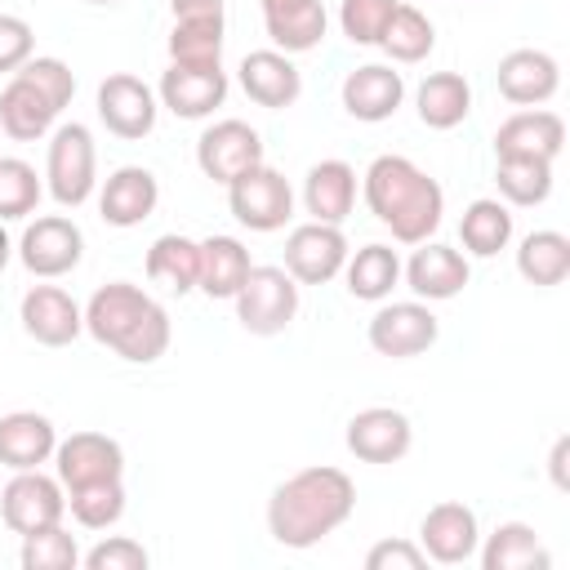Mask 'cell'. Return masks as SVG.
Here are the masks:
<instances>
[{
  "instance_id": "obj_9",
  "label": "cell",
  "mask_w": 570,
  "mask_h": 570,
  "mask_svg": "<svg viewBox=\"0 0 570 570\" xmlns=\"http://www.w3.org/2000/svg\"><path fill=\"white\" fill-rule=\"evenodd\" d=\"M370 343L383 356H419L436 343V316L419 303H392L370 321Z\"/></svg>"
},
{
  "instance_id": "obj_43",
  "label": "cell",
  "mask_w": 570,
  "mask_h": 570,
  "mask_svg": "<svg viewBox=\"0 0 570 570\" xmlns=\"http://www.w3.org/2000/svg\"><path fill=\"white\" fill-rule=\"evenodd\" d=\"M396 0H343V36L356 45H379L387 18H392Z\"/></svg>"
},
{
  "instance_id": "obj_35",
  "label": "cell",
  "mask_w": 570,
  "mask_h": 570,
  "mask_svg": "<svg viewBox=\"0 0 570 570\" xmlns=\"http://www.w3.org/2000/svg\"><path fill=\"white\" fill-rule=\"evenodd\" d=\"M494 183H499V191L512 205H539L552 191V160H539V156H499Z\"/></svg>"
},
{
  "instance_id": "obj_37",
  "label": "cell",
  "mask_w": 570,
  "mask_h": 570,
  "mask_svg": "<svg viewBox=\"0 0 570 570\" xmlns=\"http://www.w3.org/2000/svg\"><path fill=\"white\" fill-rule=\"evenodd\" d=\"M379 45H383L396 62H419V58H428V49H432V22H428L414 4H396L392 18H387V27H383V36H379Z\"/></svg>"
},
{
  "instance_id": "obj_7",
  "label": "cell",
  "mask_w": 570,
  "mask_h": 570,
  "mask_svg": "<svg viewBox=\"0 0 570 570\" xmlns=\"http://www.w3.org/2000/svg\"><path fill=\"white\" fill-rule=\"evenodd\" d=\"M94 187V142L85 125H62L49 142V191L62 205H80Z\"/></svg>"
},
{
  "instance_id": "obj_14",
  "label": "cell",
  "mask_w": 570,
  "mask_h": 570,
  "mask_svg": "<svg viewBox=\"0 0 570 570\" xmlns=\"http://www.w3.org/2000/svg\"><path fill=\"white\" fill-rule=\"evenodd\" d=\"M419 534H423V552L432 561L454 566V561H468L472 548H476V517H472V508L445 499V503H436L423 517V530Z\"/></svg>"
},
{
  "instance_id": "obj_34",
  "label": "cell",
  "mask_w": 570,
  "mask_h": 570,
  "mask_svg": "<svg viewBox=\"0 0 570 570\" xmlns=\"http://www.w3.org/2000/svg\"><path fill=\"white\" fill-rule=\"evenodd\" d=\"M419 174H423V169H414L405 156H379V160L365 169V200H370V209L387 223L392 209L405 200V191L414 187Z\"/></svg>"
},
{
  "instance_id": "obj_27",
  "label": "cell",
  "mask_w": 570,
  "mask_h": 570,
  "mask_svg": "<svg viewBox=\"0 0 570 570\" xmlns=\"http://www.w3.org/2000/svg\"><path fill=\"white\" fill-rule=\"evenodd\" d=\"M481 566L485 570H548L552 557H548V548L539 543V534L530 525L508 521L490 534V543L481 552Z\"/></svg>"
},
{
  "instance_id": "obj_1",
  "label": "cell",
  "mask_w": 570,
  "mask_h": 570,
  "mask_svg": "<svg viewBox=\"0 0 570 570\" xmlns=\"http://www.w3.org/2000/svg\"><path fill=\"white\" fill-rule=\"evenodd\" d=\"M356 503V485L338 468H303L285 485H276L267 503V525L285 548H312L334 525L347 521Z\"/></svg>"
},
{
  "instance_id": "obj_3",
  "label": "cell",
  "mask_w": 570,
  "mask_h": 570,
  "mask_svg": "<svg viewBox=\"0 0 570 570\" xmlns=\"http://www.w3.org/2000/svg\"><path fill=\"white\" fill-rule=\"evenodd\" d=\"M227 187H232V214H236L245 227H254V232H276V227H285L294 196H289V183H285L276 169L254 165V169H245L240 178H232Z\"/></svg>"
},
{
  "instance_id": "obj_26",
  "label": "cell",
  "mask_w": 570,
  "mask_h": 570,
  "mask_svg": "<svg viewBox=\"0 0 570 570\" xmlns=\"http://www.w3.org/2000/svg\"><path fill=\"white\" fill-rule=\"evenodd\" d=\"M356 196V174L343 160H321L307 174V214L316 223H343Z\"/></svg>"
},
{
  "instance_id": "obj_32",
  "label": "cell",
  "mask_w": 570,
  "mask_h": 570,
  "mask_svg": "<svg viewBox=\"0 0 570 570\" xmlns=\"http://www.w3.org/2000/svg\"><path fill=\"white\" fill-rule=\"evenodd\" d=\"M517 267L530 285H561L570 272V240L561 232H530L517 249Z\"/></svg>"
},
{
  "instance_id": "obj_13",
  "label": "cell",
  "mask_w": 570,
  "mask_h": 570,
  "mask_svg": "<svg viewBox=\"0 0 570 570\" xmlns=\"http://www.w3.org/2000/svg\"><path fill=\"white\" fill-rule=\"evenodd\" d=\"M120 468H125V454L102 432H76V436H67L58 445V476L67 485L107 481V476H120Z\"/></svg>"
},
{
  "instance_id": "obj_29",
  "label": "cell",
  "mask_w": 570,
  "mask_h": 570,
  "mask_svg": "<svg viewBox=\"0 0 570 570\" xmlns=\"http://www.w3.org/2000/svg\"><path fill=\"white\" fill-rule=\"evenodd\" d=\"M147 276L169 294H187L200 276V245L187 236H160L147 249Z\"/></svg>"
},
{
  "instance_id": "obj_19",
  "label": "cell",
  "mask_w": 570,
  "mask_h": 570,
  "mask_svg": "<svg viewBox=\"0 0 570 570\" xmlns=\"http://www.w3.org/2000/svg\"><path fill=\"white\" fill-rule=\"evenodd\" d=\"M156 196H160V191H156L151 169L125 165V169H116V174L107 178L98 209H102V218H107L111 227H134V223H142V218L156 209Z\"/></svg>"
},
{
  "instance_id": "obj_15",
  "label": "cell",
  "mask_w": 570,
  "mask_h": 570,
  "mask_svg": "<svg viewBox=\"0 0 570 570\" xmlns=\"http://www.w3.org/2000/svg\"><path fill=\"white\" fill-rule=\"evenodd\" d=\"M566 142V125L557 111H517L499 125L494 134V151L499 156H539L552 160Z\"/></svg>"
},
{
  "instance_id": "obj_50",
  "label": "cell",
  "mask_w": 570,
  "mask_h": 570,
  "mask_svg": "<svg viewBox=\"0 0 570 570\" xmlns=\"http://www.w3.org/2000/svg\"><path fill=\"white\" fill-rule=\"evenodd\" d=\"M4 263H9V236L0 232V267H4Z\"/></svg>"
},
{
  "instance_id": "obj_17",
  "label": "cell",
  "mask_w": 570,
  "mask_h": 570,
  "mask_svg": "<svg viewBox=\"0 0 570 570\" xmlns=\"http://www.w3.org/2000/svg\"><path fill=\"white\" fill-rule=\"evenodd\" d=\"M499 94L508 102H521V107L552 98L557 94V62L543 49H512L499 62Z\"/></svg>"
},
{
  "instance_id": "obj_45",
  "label": "cell",
  "mask_w": 570,
  "mask_h": 570,
  "mask_svg": "<svg viewBox=\"0 0 570 570\" xmlns=\"http://www.w3.org/2000/svg\"><path fill=\"white\" fill-rule=\"evenodd\" d=\"M89 570H147V552L134 539H107L85 557Z\"/></svg>"
},
{
  "instance_id": "obj_6",
  "label": "cell",
  "mask_w": 570,
  "mask_h": 570,
  "mask_svg": "<svg viewBox=\"0 0 570 570\" xmlns=\"http://www.w3.org/2000/svg\"><path fill=\"white\" fill-rule=\"evenodd\" d=\"M347 240L334 223H303L285 240V272L303 285H321L343 267Z\"/></svg>"
},
{
  "instance_id": "obj_8",
  "label": "cell",
  "mask_w": 570,
  "mask_h": 570,
  "mask_svg": "<svg viewBox=\"0 0 570 570\" xmlns=\"http://www.w3.org/2000/svg\"><path fill=\"white\" fill-rule=\"evenodd\" d=\"M98 116L102 125L116 134V138H142L151 134L156 125V102H151V89L129 76V71H116L98 85Z\"/></svg>"
},
{
  "instance_id": "obj_52",
  "label": "cell",
  "mask_w": 570,
  "mask_h": 570,
  "mask_svg": "<svg viewBox=\"0 0 570 570\" xmlns=\"http://www.w3.org/2000/svg\"><path fill=\"white\" fill-rule=\"evenodd\" d=\"M94 4H107V0H94Z\"/></svg>"
},
{
  "instance_id": "obj_16",
  "label": "cell",
  "mask_w": 570,
  "mask_h": 570,
  "mask_svg": "<svg viewBox=\"0 0 570 570\" xmlns=\"http://www.w3.org/2000/svg\"><path fill=\"white\" fill-rule=\"evenodd\" d=\"M22 325H27V334L36 338V343H45V347H62V343H71L76 334H80V312H76V303L58 289V285H36L27 298H22Z\"/></svg>"
},
{
  "instance_id": "obj_31",
  "label": "cell",
  "mask_w": 570,
  "mask_h": 570,
  "mask_svg": "<svg viewBox=\"0 0 570 570\" xmlns=\"http://www.w3.org/2000/svg\"><path fill=\"white\" fill-rule=\"evenodd\" d=\"M263 13H267L272 45L285 49V53L312 49L325 36V9H321V0H294V4H281V9H263Z\"/></svg>"
},
{
  "instance_id": "obj_21",
  "label": "cell",
  "mask_w": 570,
  "mask_h": 570,
  "mask_svg": "<svg viewBox=\"0 0 570 570\" xmlns=\"http://www.w3.org/2000/svg\"><path fill=\"white\" fill-rule=\"evenodd\" d=\"M240 85L258 107H289L298 98V67L276 49H258V53H245Z\"/></svg>"
},
{
  "instance_id": "obj_2",
  "label": "cell",
  "mask_w": 570,
  "mask_h": 570,
  "mask_svg": "<svg viewBox=\"0 0 570 570\" xmlns=\"http://www.w3.org/2000/svg\"><path fill=\"white\" fill-rule=\"evenodd\" d=\"M232 298H236V316L249 334H276L298 312V285L285 267H249L245 285Z\"/></svg>"
},
{
  "instance_id": "obj_46",
  "label": "cell",
  "mask_w": 570,
  "mask_h": 570,
  "mask_svg": "<svg viewBox=\"0 0 570 570\" xmlns=\"http://www.w3.org/2000/svg\"><path fill=\"white\" fill-rule=\"evenodd\" d=\"M423 561H428V552L414 548V543H405V539H383L365 557L370 570H423Z\"/></svg>"
},
{
  "instance_id": "obj_51",
  "label": "cell",
  "mask_w": 570,
  "mask_h": 570,
  "mask_svg": "<svg viewBox=\"0 0 570 570\" xmlns=\"http://www.w3.org/2000/svg\"><path fill=\"white\" fill-rule=\"evenodd\" d=\"M281 4H294V0H263V9H281Z\"/></svg>"
},
{
  "instance_id": "obj_40",
  "label": "cell",
  "mask_w": 570,
  "mask_h": 570,
  "mask_svg": "<svg viewBox=\"0 0 570 570\" xmlns=\"http://www.w3.org/2000/svg\"><path fill=\"white\" fill-rule=\"evenodd\" d=\"M120 512H125V485H120V476L89 481V485H71V517H76L80 525L102 530V525H111Z\"/></svg>"
},
{
  "instance_id": "obj_11",
  "label": "cell",
  "mask_w": 570,
  "mask_h": 570,
  "mask_svg": "<svg viewBox=\"0 0 570 570\" xmlns=\"http://www.w3.org/2000/svg\"><path fill=\"white\" fill-rule=\"evenodd\" d=\"M80 227L67 223V218H36L27 232H22V263L36 272V276H62L80 263Z\"/></svg>"
},
{
  "instance_id": "obj_33",
  "label": "cell",
  "mask_w": 570,
  "mask_h": 570,
  "mask_svg": "<svg viewBox=\"0 0 570 570\" xmlns=\"http://www.w3.org/2000/svg\"><path fill=\"white\" fill-rule=\"evenodd\" d=\"M223 18H178L169 31V58L183 67H218Z\"/></svg>"
},
{
  "instance_id": "obj_5",
  "label": "cell",
  "mask_w": 570,
  "mask_h": 570,
  "mask_svg": "<svg viewBox=\"0 0 570 570\" xmlns=\"http://www.w3.org/2000/svg\"><path fill=\"white\" fill-rule=\"evenodd\" d=\"M0 517L13 534H36V530H49L58 525L62 517V494H58V481L53 476H40L36 468L18 472L4 494H0Z\"/></svg>"
},
{
  "instance_id": "obj_36",
  "label": "cell",
  "mask_w": 570,
  "mask_h": 570,
  "mask_svg": "<svg viewBox=\"0 0 570 570\" xmlns=\"http://www.w3.org/2000/svg\"><path fill=\"white\" fill-rule=\"evenodd\" d=\"M459 236H463V245H468L472 254L490 258V254H499V249L508 245V236H512V214H508L499 200H472V205L463 209Z\"/></svg>"
},
{
  "instance_id": "obj_20",
  "label": "cell",
  "mask_w": 570,
  "mask_h": 570,
  "mask_svg": "<svg viewBox=\"0 0 570 570\" xmlns=\"http://www.w3.org/2000/svg\"><path fill=\"white\" fill-rule=\"evenodd\" d=\"M53 454V423L31 410H13L0 419V463L13 472L40 468Z\"/></svg>"
},
{
  "instance_id": "obj_47",
  "label": "cell",
  "mask_w": 570,
  "mask_h": 570,
  "mask_svg": "<svg viewBox=\"0 0 570 570\" xmlns=\"http://www.w3.org/2000/svg\"><path fill=\"white\" fill-rule=\"evenodd\" d=\"M31 58V27L13 13H0V71H18Z\"/></svg>"
},
{
  "instance_id": "obj_12",
  "label": "cell",
  "mask_w": 570,
  "mask_h": 570,
  "mask_svg": "<svg viewBox=\"0 0 570 570\" xmlns=\"http://www.w3.org/2000/svg\"><path fill=\"white\" fill-rule=\"evenodd\" d=\"M347 450L365 463H396L410 450V419L401 410H361L347 423Z\"/></svg>"
},
{
  "instance_id": "obj_48",
  "label": "cell",
  "mask_w": 570,
  "mask_h": 570,
  "mask_svg": "<svg viewBox=\"0 0 570 570\" xmlns=\"http://www.w3.org/2000/svg\"><path fill=\"white\" fill-rule=\"evenodd\" d=\"M174 18H223V0H169Z\"/></svg>"
},
{
  "instance_id": "obj_25",
  "label": "cell",
  "mask_w": 570,
  "mask_h": 570,
  "mask_svg": "<svg viewBox=\"0 0 570 570\" xmlns=\"http://www.w3.org/2000/svg\"><path fill=\"white\" fill-rule=\"evenodd\" d=\"M249 276V254L236 236H209L200 240V276L196 285L209 298H232Z\"/></svg>"
},
{
  "instance_id": "obj_38",
  "label": "cell",
  "mask_w": 570,
  "mask_h": 570,
  "mask_svg": "<svg viewBox=\"0 0 570 570\" xmlns=\"http://www.w3.org/2000/svg\"><path fill=\"white\" fill-rule=\"evenodd\" d=\"M396 272H401L396 249H387V245H365V249H356V258H352V267H347V289H352L356 298H383V294L396 285Z\"/></svg>"
},
{
  "instance_id": "obj_49",
  "label": "cell",
  "mask_w": 570,
  "mask_h": 570,
  "mask_svg": "<svg viewBox=\"0 0 570 570\" xmlns=\"http://www.w3.org/2000/svg\"><path fill=\"white\" fill-rule=\"evenodd\" d=\"M566 454H570V436H557V445H552V481L566 490L570 485V476H566Z\"/></svg>"
},
{
  "instance_id": "obj_44",
  "label": "cell",
  "mask_w": 570,
  "mask_h": 570,
  "mask_svg": "<svg viewBox=\"0 0 570 570\" xmlns=\"http://www.w3.org/2000/svg\"><path fill=\"white\" fill-rule=\"evenodd\" d=\"M18 76L31 80L58 111H62V107L71 102V94H76V76H71V67L58 62V58H27V62L18 67Z\"/></svg>"
},
{
  "instance_id": "obj_4",
  "label": "cell",
  "mask_w": 570,
  "mask_h": 570,
  "mask_svg": "<svg viewBox=\"0 0 570 570\" xmlns=\"http://www.w3.org/2000/svg\"><path fill=\"white\" fill-rule=\"evenodd\" d=\"M196 160H200L205 178L232 183V178H240L245 169L263 165V142H258V134H254L245 120H218V125H209V129L200 134Z\"/></svg>"
},
{
  "instance_id": "obj_39",
  "label": "cell",
  "mask_w": 570,
  "mask_h": 570,
  "mask_svg": "<svg viewBox=\"0 0 570 570\" xmlns=\"http://www.w3.org/2000/svg\"><path fill=\"white\" fill-rule=\"evenodd\" d=\"M111 347L125 361H156L169 347V316H165V307L160 303H147Z\"/></svg>"
},
{
  "instance_id": "obj_24",
  "label": "cell",
  "mask_w": 570,
  "mask_h": 570,
  "mask_svg": "<svg viewBox=\"0 0 570 570\" xmlns=\"http://www.w3.org/2000/svg\"><path fill=\"white\" fill-rule=\"evenodd\" d=\"M147 303H151V298H147L138 285H129V281H111V285H102V289L89 298L85 325H89V334H94L98 343L111 347Z\"/></svg>"
},
{
  "instance_id": "obj_42",
  "label": "cell",
  "mask_w": 570,
  "mask_h": 570,
  "mask_svg": "<svg viewBox=\"0 0 570 570\" xmlns=\"http://www.w3.org/2000/svg\"><path fill=\"white\" fill-rule=\"evenodd\" d=\"M40 200L36 169L27 160H0V218H22Z\"/></svg>"
},
{
  "instance_id": "obj_10",
  "label": "cell",
  "mask_w": 570,
  "mask_h": 570,
  "mask_svg": "<svg viewBox=\"0 0 570 570\" xmlns=\"http://www.w3.org/2000/svg\"><path fill=\"white\" fill-rule=\"evenodd\" d=\"M160 98L174 116L196 120V116H209L214 107H223L227 76H223V67H183V62H174L160 76Z\"/></svg>"
},
{
  "instance_id": "obj_28",
  "label": "cell",
  "mask_w": 570,
  "mask_h": 570,
  "mask_svg": "<svg viewBox=\"0 0 570 570\" xmlns=\"http://www.w3.org/2000/svg\"><path fill=\"white\" fill-rule=\"evenodd\" d=\"M436 223H441V187H436V178L419 174L414 187L405 191V200L392 209L387 227H392L396 240L419 245V240H428V236L436 232Z\"/></svg>"
},
{
  "instance_id": "obj_18",
  "label": "cell",
  "mask_w": 570,
  "mask_h": 570,
  "mask_svg": "<svg viewBox=\"0 0 570 570\" xmlns=\"http://www.w3.org/2000/svg\"><path fill=\"white\" fill-rule=\"evenodd\" d=\"M401 94H405L401 71L379 67V62L356 67V71L343 80V107H347L356 120H387V116L401 107Z\"/></svg>"
},
{
  "instance_id": "obj_30",
  "label": "cell",
  "mask_w": 570,
  "mask_h": 570,
  "mask_svg": "<svg viewBox=\"0 0 570 570\" xmlns=\"http://www.w3.org/2000/svg\"><path fill=\"white\" fill-rule=\"evenodd\" d=\"M472 107V89L459 71H436L419 85V116L432 129H454Z\"/></svg>"
},
{
  "instance_id": "obj_41",
  "label": "cell",
  "mask_w": 570,
  "mask_h": 570,
  "mask_svg": "<svg viewBox=\"0 0 570 570\" xmlns=\"http://www.w3.org/2000/svg\"><path fill=\"white\" fill-rule=\"evenodd\" d=\"M76 566V539L58 525L22 534V570H71Z\"/></svg>"
},
{
  "instance_id": "obj_23",
  "label": "cell",
  "mask_w": 570,
  "mask_h": 570,
  "mask_svg": "<svg viewBox=\"0 0 570 570\" xmlns=\"http://www.w3.org/2000/svg\"><path fill=\"white\" fill-rule=\"evenodd\" d=\"M405 276H410V289L423 298H454L468 285V263L450 245H423L414 249Z\"/></svg>"
},
{
  "instance_id": "obj_22",
  "label": "cell",
  "mask_w": 570,
  "mask_h": 570,
  "mask_svg": "<svg viewBox=\"0 0 570 570\" xmlns=\"http://www.w3.org/2000/svg\"><path fill=\"white\" fill-rule=\"evenodd\" d=\"M53 116H58V107H53L31 80L13 76V80L4 85V94H0V129H4L9 138L36 142V138L53 125Z\"/></svg>"
}]
</instances>
